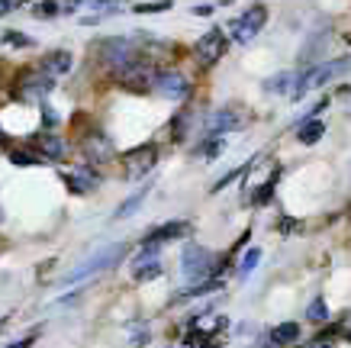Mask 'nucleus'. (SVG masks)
<instances>
[{
	"label": "nucleus",
	"mask_w": 351,
	"mask_h": 348,
	"mask_svg": "<svg viewBox=\"0 0 351 348\" xmlns=\"http://www.w3.org/2000/svg\"><path fill=\"white\" fill-rule=\"evenodd\" d=\"M32 146L39 148V155H43V159H52V161H58V159L68 155V142L58 139V136H52V132H39V136L32 139Z\"/></svg>",
	"instance_id": "12"
},
{
	"label": "nucleus",
	"mask_w": 351,
	"mask_h": 348,
	"mask_svg": "<svg viewBox=\"0 0 351 348\" xmlns=\"http://www.w3.org/2000/svg\"><path fill=\"white\" fill-rule=\"evenodd\" d=\"M306 316L316 319V323H319V319H329V306L322 303V300H313V303H309V310H306Z\"/></svg>",
	"instance_id": "28"
},
{
	"label": "nucleus",
	"mask_w": 351,
	"mask_h": 348,
	"mask_svg": "<svg viewBox=\"0 0 351 348\" xmlns=\"http://www.w3.org/2000/svg\"><path fill=\"white\" fill-rule=\"evenodd\" d=\"M155 91L168 100H184L191 94V81L184 78L181 71H158V81H155Z\"/></svg>",
	"instance_id": "10"
},
{
	"label": "nucleus",
	"mask_w": 351,
	"mask_h": 348,
	"mask_svg": "<svg viewBox=\"0 0 351 348\" xmlns=\"http://www.w3.org/2000/svg\"><path fill=\"white\" fill-rule=\"evenodd\" d=\"M335 332H339L341 338H348V342H351V313H345V316L339 319V326H335Z\"/></svg>",
	"instance_id": "31"
},
{
	"label": "nucleus",
	"mask_w": 351,
	"mask_h": 348,
	"mask_svg": "<svg viewBox=\"0 0 351 348\" xmlns=\"http://www.w3.org/2000/svg\"><path fill=\"white\" fill-rule=\"evenodd\" d=\"M145 194H149V187H142V190H138V194H132V197H129V200H126V203H123V207H119V210H117V216H119V220H123V216H129V213H132V210H138V207H142V200H145Z\"/></svg>",
	"instance_id": "22"
},
{
	"label": "nucleus",
	"mask_w": 351,
	"mask_h": 348,
	"mask_svg": "<svg viewBox=\"0 0 351 348\" xmlns=\"http://www.w3.org/2000/svg\"><path fill=\"white\" fill-rule=\"evenodd\" d=\"M62 10L55 0H43V3H36V16H43V20H52L55 13Z\"/></svg>",
	"instance_id": "27"
},
{
	"label": "nucleus",
	"mask_w": 351,
	"mask_h": 348,
	"mask_svg": "<svg viewBox=\"0 0 351 348\" xmlns=\"http://www.w3.org/2000/svg\"><path fill=\"white\" fill-rule=\"evenodd\" d=\"M97 55H100V62L107 65V68L119 71V68H126L129 62L138 58V45L132 43V39H104L100 49H97Z\"/></svg>",
	"instance_id": "4"
},
{
	"label": "nucleus",
	"mask_w": 351,
	"mask_h": 348,
	"mask_svg": "<svg viewBox=\"0 0 351 348\" xmlns=\"http://www.w3.org/2000/svg\"><path fill=\"white\" fill-rule=\"evenodd\" d=\"M322 136H326V123H322V119H306V123H300V129H297V139L303 146H313V142H319Z\"/></svg>",
	"instance_id": "17"
},
{
	"label": "nucleus",
	"mask_w": 351,
	"mask_h": 348,
	"mask_svg": "<svg viewBox=\"0 0 351 348\" xmlns=\"http://www.w3.org/2000/svg\"><path fill=\"white\" fill-rule=\"evenodd\" d=\"M0 222H3V210H0Z\"/></svg>",
	"instance_id": "37"
},
{
	"label": "nucleus",
	"mask_w": 351,
	"mask_h": 348,
	"mask_svg": "<svg viewBox=\"0 0 351 348\" xmlns=\"http://www.w3.org/2000/svg\"><path fill=\"white\" fill-rule=\"evenodd\" d=\"M265 20H267V7H265V3H255V7H248V10L242 13V20L232 23L235 43H252V39L258 36V30L265 26Z\"/></svg>",
	"instance_id": "9"
},
{
	"label": "nucleus",
	"mask_w": 351,
	"mask_h": 348,
	"mask_svg": "<svg viewBox=\"0 0 351 348\" xmlns=\"http://www.w3.org/2000/svg\"><path fill=\"white\" fill-rule=\"evenodd\" d=\"M71 65H75V58H71V52H64V49H55V52H49L43 58V68L45 74H52V78H62V74L71 71Z\"/></svg>",
	"instance_id": "14"
},
{
	"label": "nucleus",
	"mask_w": 351,
	"mask_h": 348,
	"mask_svg": "<svg viewBox=\"0 0 351 348\" xmlns=\"http://www.w3.org/2000/svg\"><path fill=\"white\" fill-rule=\"evenodd\" d=\"M117 81L123 87H129V91H138V94H142V91H152V87H155L158 71H155L149 62H138V58H136V62H129L126 68H119Z\"/></svg>",
	"instance_id": "5"
},
{
	"label": "nucleus",
	"mask_w": 351,
	"mask_h": 348,
	"mask_svg": "<svg viewBox=\"0 0 351 348\" xmlns=\"http://www.w3.org/2000/svg\"><path fill=\"white\" fill-rule=\"evenodd\" d=\"M258 262H261V248H248V255H245L242 262H239V275H252L258 268Z\"/></svg>",
	"instance_id": "20"
},
{
	"label": "nucleus",
	"mask_w": 351,
	"mask_h": 348,
	"mask_svg": "<svg viewBox=\"0 0 351 348\" xmlns=\"http://www.w3.org/2000/svg\"><path fill=\"white\" fill-rule=\"evenodd\" d=\"M126 255V245H107V248H100L87 258L84 264H77L71 275H64V284H77V281H84L90 275H100V271H107L113 264H119V258Z\"/></svg>",
	"instance_id": "1"
},
{
	"label": "nucleus",
	"mask_w": 351,
	"mask_h": 348,
	"mask_svg": "<svg viewBox=\"0 0 351 348\" xmlns=\"http://www.w3.org/2000/svg\"><path fill=\"white\" fill-rule=\"evenodd\" d=\"M43 123H45V129H55V126H58V113H55L52 106H43Z\"/></svg>",
	"instance_id": "32"
},
{
	"label": "nucleus",
	"mask_w": 351,
	"mask_h": 348,
	"mask_svg": "<svg viewBox=\"0 0 351 348\" xmlns=\"http://www.w3.org/2000/svg\"><path fill=\"white\" fill-rule=\"evenodd\" d=\"M297 338H300V326H297V323H280V326H274L271 332H267V342H271V345H277V348L293 345Z\"/></svg>",
	"instance_id": "16"
},
{
	"label": "nucleus",
	"mask_w": 351,
	"mask_h": 348,
	"mask_svg": "<svg viewBox=\"0 0 351 348\" xmlns=\"http://www.w3.org/2000/svg\"><path fill=\"white\" fill-rule=\"evenodd\" d=\"M309 348H335V336H332V332H326V336H316L313 342H309Z\"/></svg>",
	"instance_id": "30"
},
{
	"label": "nucleus",
	"mask_w": 351,
	"mask_h": 348,
	"mask_svg": "<svg viewBox=\"0 0 351 348\" xmlns=\"http://www.w3.org/2000/svg\"><path fill=\"white\" fill-rule=\"evenodd\" d=\"M32 345V338H20V342H13V345H7V348H29Z\"/></svg>",
	"instance_id": "35"
},
{
	"label": "nucleus",
	"mask_w": 351,
	"mask_h": 348,
	"mask_svg": "<svg viewBox=\"0 0 351 348\" xmlns=\"http://www.w3.org/2000/svg\"><path fill=\"white\" fill-rule=\"evenodd\" d=\"M81 148H84V159L90 161V165H107V161H113V155H117L113 139H110L107 132H100V129H90V132L81 139Z\"/></svg>",
	"instance_id": "7"
},
{
	"label": "nucleus",
	"mask_w": 351,
	"mask_h": 348,
	"mask_svg": "<svg viewBox=\"0 0 351 348\" xmlns=\"http://www.w3.org/2000/svg\"><path fill=\"white\" fill-rule=\"evenodd\" d=\"M187 232H191V222L174 220V222H165V226H158V229H152L149 235H145V242H171V239H184Z\"/></svg>",
	"instance_id": "15"
},
{
	"label": "nucleus",
	"mask_w": 351,
	"mask_h": 348,
	"mask_svg": "<svg viewBox=\"0 0 351 348\" xmlns=\"http://www.w3.org/2000/svg\"><path fill=\"white\" fill-rule=\"evenodd\" d=\"M242 126H245V116L239 113V110H232V106L216 110V113L210 116V123H206V129H210L213 136H223V132H232V129H242Z\"/></svg>",
	"instance_id": "11"
},
{
	"label": "nucleus",
	"mask_w": 351,
	"mask_h": 348,
	"mask_svg": "<svg viewBox=\"0 0 351 348\" xmlns=\"http://www.w3.org/2000/svg\"><path fill=\"white\" fill-rule=\"evenodd\" d=\"M10 161L20 165V168H29V165H39L43 155H32V152H20V148H10Z\"/></svg>",
	"instance_id": "21"
},
{
	"label": "nucleus",
	"mask_w": 351,
	"mask_h": 348,
	"mask_svg": "<svg viewBox=\"0 0 351 348\" xmlns=\"http://www.w3.org/2000/svg\"><path fill=\"white\" fill-rule=\"evenodd\" d=\"M52 87H55L52 74H45L43 68H29L16 81V97L26 100V104H39V100H45V94H52Z\"/></svg>",
	"instance_id": "3"
},
{
	"label": "nucleus",
	"mask_w": 351,
	"mask_h": 348,
	"mask_svg": "<svg viewBox=\"0 0 351 348\" xmlns=\"http://www.w3.org/2000/svg\"><path fill=\"white\" fill-rule=\"evenodd\" d=\"M155 161H158V148L155 146H138L132 152L123 155V168H126V178L129 181H138L142 174H149L155 168Z\"/></svg>",
	"instance_id": "8"
},
{
	"label": "nucleus",
	"mask_w": 351,
	"mask_h": 348,
	"mask_svg": "<svg viewBox=\"0 0 351 348\" xmlns=\"http://www.w3.org/2000/svg\"><path fill=\"white\" fill-rule=\"evenodd\" d=\"M226 32L223 30H210L203 32L200 39H197V45H193V55H197V65L200 68H213L219 58L226 55Z\"/></svg>",
	"instance_id": "6"
},
{
	"label": "nucleus",
	"mask_w": 351,
	"mask_h": 348,
	"mask_svg": "<svg viewBox=\"0 0 351 348\" xmlns=\"http://www.w3.org/2000/svg\"><path fill=\"white\" fill-rule=\"evenodd\" d=\"M155 277H161V264L158 262L138 264L136 268V281H155Z\"/></svg>",
	"instance_id": "25"
},
{
	"label": "nucleus",
	"mask_w": 351,
	"mask_h": 348,
	"mask_svg": "<svg viewBox=\"0 0 351 348\" xmlns=\"http://www.w3.org/2000/svg\"><path fill=\"white\" fill-rule=\"evenodd\" d=\"M223 148H226L223 136H213V139H210V142H203L200 155H206V159H216V155H223Z\"/></svg>",
	"instance_id": "26"
},
{
	"label": "nucleus",
	"mask_w": 351,
	"mask_h": 348,
	"mask_svg": "<svg viewBox=\"0 0 351 348\" xmlns=\"http://www.w3.org/2000/svg\"><path fill=\"white\" fill-rule=\"evenodd\" d=\"M13 7H20V3H16V0H0V16H7Z\"/></svg>",
	"instance_id": "33"
},
{
	"label": "nucleus",
	"mask_w": 351,
	"mask_h": 348,
	"mask_svg": "<svg viewBox=\"0 0 351 348\" xmlns=\"http://www.w3.org/2000/svg\"><path fill=\"white\" fill-rule=\"evenodd\" d=\"M274 181H277V174L271 181H265V184H261V187L252 194V203H255V207H265V203L271 200V194H274Z\"/></svg>",
	"instance_id": "23"
},
{
	"label": "nucleus",
	"mask_w": 351,
	"mask_h": 348,
	"mask_svg": "<svg viewBox=\"0 0 351 348\" xmlns=\"http://www.w3.org/2000/svg\"><path fill=\"white\" fill-rule=\"evenodd\" d=\"M171 10V0H155V3H138L136 13H165Z\"/></svg>",
	"instance_id": "29"
},
{
	"label": "nucleus",
	"mask_w": 351,
	"mask_h": 348,
	"mask_svg": "<svg viewBox=\"0 0 351 348\" xmlns=\"http://www.w3.org/2000/svg\"><path fill=\"white\" fill-rule=\"evenodd\" d=\"M3 139H7V136H3V129H0V142H3Z\"/></svg>",
	"instance_id": "36"
},
{
	"label": "nucleus",
	"mask_w": 351,
	"mask_h": 348,
	"mask_svg": "<svg viewBox=\"0 0 351 348\" xmlns=\"http://www.w3.org/2000/svg\"><path fill=\"white\" fill-rule=\"evenodd\" d=\"M64 184H68V190L71 194H87V190H94L97 184H100V174L90 168H77V171H68V174H62Z\"/></svg>",
	"instance_id": "13"
},
{
	"label": "nucleus",
	"mask_w": 351,
	"mask_h": 348,
	"mask_svg": "<svg viewBox=\"0 0 351 348\" xmlns=\"http://www.w3.org/2000/svg\"><path fill=\"white\" fill-rule=\"evenodd\" d=\"M158 252H161V242H145V245H142V252L136 255V268H138V264L155 262V258H158Z\"/></svg>",
	"instance_id": "24"
},
{
	"label": "nucleus",
	"mask_w": 351,
	"mask_h": 348,
	"mask_svg": "<svg viewBox=\"0 0 351 348\" xmlns=\"http://www.w3.org/2000/svg\"><path fill=\"white\" fill-rule=\"evenodd\" d=\"M216 271V258L203 245H187L181 255V275L191 281V284H200L203 277H210Z\"/></svg>",
	"instance_id": "2"
},
{
	"label": "nucleus",
	"mask_w": 351,
	"mask_h": 348,
	"mask_svg": "<svg viewBox=\"0 0 351 348\" xmlns=\"http://www.w3.org/2000/svg\"><path fill=\"white\" fill-rule=\"evenodd\" d=\"M193 13H197V16H210V13H213V7H210V3H203V7H197Z\"/></svg>",
	"instance_id": "34"
},
{
	"label": "nucleus",
	"mask_w": 351,
	"mask_h": 348,
	"mask_svg": "<svg viewBox=\"0 0 351 348\" xmlns=\"http://www.w3.org/2000/svg\"><path fill=\"white\" fill-rule=\"evenodd\" d=\"M293 81H297V74H293V71H280V74H274V78H267L265 91H267V94H290Z\"/></svg>",
	"instance_id": "18"
},
{
	"label": "nucleus",
	"mask_w": 351,
	"mask_h": 348,
	"mask_svg": "<svg viewBox=\"0 0 351 348\" xmlns=\"http://www.w3.org/2000/svg\"><path fill=\"white\" fill-rule=\"evenodd\" d=\"M3 45H13V49H29L32 39L26 36V32H20V30H7L3 32Z\"/></svg>",
	"instance_id": "19"
}]
</instances>
